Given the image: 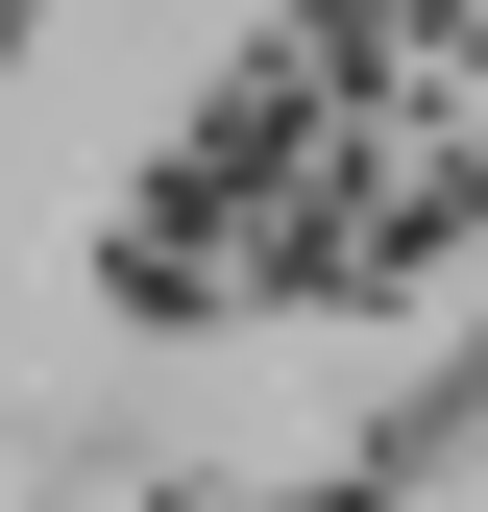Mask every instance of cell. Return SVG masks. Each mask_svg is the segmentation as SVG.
<instances>
[{
	"instance_id": "6da1fadb",
	"label": "cell",
	"mask_w": 488,
	"mask_h": 512,
	"mask_svg": "<svg viewBox=\"0 0 488 512\" xmlns=\"http://www.w3.org/2000/svg\"><path fill=\"white\" fill-rule=\"evenodd\" d=\"M0 25H25V0H0Z\"/></svg>"
}]
</instances>
